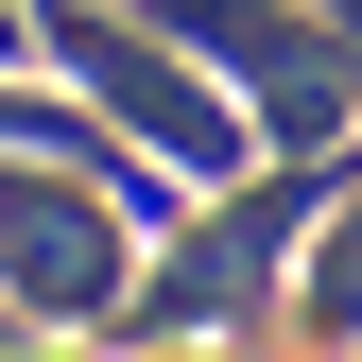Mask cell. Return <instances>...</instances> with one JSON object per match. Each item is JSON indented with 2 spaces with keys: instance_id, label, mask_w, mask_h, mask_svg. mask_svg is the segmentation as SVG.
<instances>
[{
  "instance_id": "cell-4",
  "label": "cell",
  "mask_w": 362,
  "mask_h": 362,
  "mask_svg": "<svg viewBox=\"0 0 362 362\" xmlns=\"http://www.w3.org/2000/svg\"><path fill=\"white\" fill-rule=\"evenodd\" d=\"M345 173H362V156H293L276 190H242L224 224H190V259H173V276H139V328H207V310H259V293H276V259H293V224L328 207Z\"/></svg>"
},
{
  "instance_id": "cell-3",
  "label": "cell",
  "mask_w": 362,
  "mask_h": 362,
  "mask_svg": "<svg viewBox=\"0 0 362 362\" xmlns=\"http://www.w3.org/2000/svg\"><path fill=\"white\" fill-rule=\"evenodd\" d=\"M35 35H52V52H69V86L104 104V139L139 121V139H156L173 173H242V156H259L242 121H224V86H190V69H173L139 18H104V0H35Z\"/></svg>"
},
{
  "instance_id": "cell-6",
  "label": "cell",
  "mask_w": 362,
  "mask_h": 362,
  "mask_svg": "<svg viewBox=\"0 0 362 362\" xmlns=\"http://www.w3.org/2000/svg\"><path fill=\"white\" fill-rule=\"evenodd\" d=\"M310 18H328V35H345V69H362V0H310Z\"/></svg>"
},
{
  "instance_id": "cell-5",
  "label": "cell",
  "mask_w": 362,
  "mask_h": 362,
  "mask_svg": "<svg viewBox=\"0 0 362 362\" xmlns=\"http://www.w3.org/2000/svg\"><path fill=\"white\" fill-rule=\"evenodd\" d=\"M310 328H362V173H345V224L310 242Z\"/></svg>"
},
{
  "instance_id": "cell-7",
  "label": "cell",
  "mask_w": 362,
  "mask_h": 362,
  "mask_svg": "<svg viewBox=\"0 0 362 362\" xmlns=\"http://www.w3.org/2000/svg\"><path fill=\"white\" fill-rule=\"evenodd\" d=\"M18 18H35V0H0V35H18Z\"/></svg>"
},
{
  "instance_id": "cell-1",
  "label": "cell",
  "mask_w": 362,
  "mask_h": 362,
  "mask_svg": "<svg viewBox=\"0 0 362 362\" xmlns=\"http://www.w3.org/2000/svg\"><path fill=\"white\" fill-rule=\"evenodd\" d=\"M121 207L86 156H0V293L35 310V328H104L121 310Z\"/></svg>"
},
{
  "instance_id": "cell-2",
  "label": "cell",
  "mask_w": 362,
  "mask_h": 362,
  "mask_svg": "<svg viewBox=\"0 0 362 362\" xmlns=\"http://www.w3.org/2000/svg\"><path fill=\"white\" fill-rule=\"evenodd\" d=\"M156 35H190V52L242 86L259 121H276L293 156H328L345 139V104H362V69H345V35L310 18V0H156Z\"/></svg>"
}]
</instances>
